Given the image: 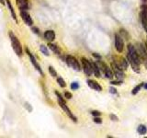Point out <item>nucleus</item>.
Wrapping results in <instances>:
<instances>
[{"label": "nucleus", "mask_w": 147, "mask_h": 138, "mask_svg": "<svg viewBox=\"0 0 147 138\" xmlns=\"http://www.w3.org/2000/svg\"><path fill=\"white\" fill-rule=\"evenodd\" d=\"M144 89H145L147 90V83H145V84H144Z\"/></svg>", "instance_id": "obj_39"}, {"label": "nucleus", "mask_w": 147, "mask_h": 138, "mask_svg": "<svg viewBox=\"0 0 147 138\" xmlns=\"http://www.w3.org/2000/svg\"><path fill=\"white\" fill-rule=\"evenodd\" d=\"M55 95H56V97H57V100H58V103L60 105V107H61L64 110V112L68 115V117L70 118L74 122H77V118L75 116V115H74V113L71 112V110L68 108L65 100H64V99L62 97V95L60 94L58 91H55Z\"/></svg>", "instance_id": "obj_2"}, {"label": "nucleus", "mask_w": 147, "mask_h": 138, "mask_svg": "<svg viewBox=\"0 0 147 138\" xmlns=\"http://www.w3.org/2000/svg\"><path fill=\"white\" fill-rule=\"evenodd\" d=\"M65 62L68 64V66L73 68L74 70H76V71L81 70V66H80L79 62H78L76 60V58L74 57L73 55H67L66 58H65Z\"/></svg>", "instance_id": "obj_5"}, {"label": "nucleus", "mask_w": 147, "mask_h": 138, "mask_svg": "<svg viewBox=\"0 0 147 138\" xmlns=\"http://www.w3.org/2000/svg\"><path fill=\"white\" fill-rule=\"evenodd\" d=\"M127 59H128L129 63L131 64L133 71L136 72V73H140V64L142 63H141L139 55H138V53L136 51V48L132 44H129L128 45Z\"/></svg>", "instance_id": "obj_1"}, {"label": "nucleus", "mask_w": 147, "mask_h": 138, "mask_svg": "<svg viewBox=\"0 0 147 138\" xmlns=\"http://www.w3.org/2000/svg\"><path fill=\"white\" fill-rule=\"evenodd\" d=\"M92 67H93V74L95 75L96 77H98L99 78L101 76H100V74H101V71H100V69L99 67L98 66V64H96V62H92Z\"/></svg>", "instance_id": "obj_16"}, {"label": "nucleus", "mask_w": 147, "mask_h": 138, "mask_svg": "<svg viewBox=\"0 0 147 138\" xmlns=\"http://www.w3.org/2000/svg\"><path fill=\"white\" fill-rule=\"evenodd\" d=\"M104 75H105L106 77L109 78V79H112V77L114 76V73L111 70V68L107 67V69H106L105 72H104Z\"/></svg>", "instance_id": "obj_21"}, {"label": "nucleus", "mask_w": 147, "mask_h": 138, "mask_svg": "<svg viewBox=\"0 0 147 138\" xmlns=\"http://www.w3.org/2000/svg\"><path fill=\"white\" fill-rule=\"evenodd\" d=\"M145 48H146V50H147V41H146V43H145Z\"/></svg>", "instance_id": "obj_40"}, {"label": "nucleus", "mask_w": 147, "mask_h": 138, "mask_svg": "<svg viewBox=\"0 0 147 138\" xmlns=\"http://www.w3.org/2000/svg\"><path fill=\"white\" fill-rule=\"evenodd\" d=\"M0 3H1L2 5H5V0H0Z\"/></svg>", "instance_id": "obj_38"}, {"label": "nucleus", "mask_w": 147, "mask_h": 138, "mask_svg": "<svg viewBox=\"0 0 147 138\" xmlns=\"http://www.w3.org/2000/svg\"><path fill=\"white\" fill-rule=\"evenodd\" d=\"M119 33L121 34H122V35H124V36H126V37H128L129 39H130V35H129V33L126 31V30H119Z\"/></svg>", "instance_id": "obj_36"}, {"label": "nucleus", "mask_w": 147, "mask_h": 138, "mask_svg": "<svg viewBox=\"0 0 147 138\" xmlns=\"http://www.w3.org/2000/svg\"><path fill=\"white\" fill-rule=\"evenodd\" d=\"M96 64H98V66L99 67L100 71H102L103 73L105 72V70H106V69H107V67H108L107 64H106L103 61H101V60H96Z\"/></svg>", "instance_id": "obj_20"}, {"label": "nucleus", "mask_w": 147, "mask_h": 138, "mask_svg": "<svg viewBox=\"0 0 147 138\" xmlns=\"http://www.w3.org/2000/svg\"><path fill=\"white\" fill-rule=\"evenodd\" d=\"M31 30L33 31V33H35V34H37V35H40V30H39L37 27H32V28H31Z\"/></svg>", "instance_id": "obj_32"}, {"label": "nucleus", "mask_w": 147, "mask_h": 138, "mask_svg": "<svg viewBox=\"0 0 147 138\" xmlns=\"http://www.w3.org/2000/svg\"><path fill=\"white\" fill-rule=\"evenodd\" d=\"M109 92H110V93H111V94H117L118 93V92H117V89H115V87H109Z\"/></svg>", "instance_id": "obj_35"}, {"label": "nucleus", "mask_w": 147, "mask_h": 138, "mask_svg": "<svg viewBox=\"0 0 147 138\" xmlns=\"http://www.w3.org/2000/svg\"><path fill=\"white\" fill-rule=\"evenodd\" d=\"M81 64H82V67L83 70H84L85 74L86 76H90L92 74H93V67H92V62H90L89 60H87L85 57L81 58Z\"/></svg>", "instance_id": "obj_6"}, {"label": "nucleus", "mask_w": 147, "mask_h": 138, "mask_svg": "<svg viewBox=\"0 0 147 138\" xmlns=\"http://www.w3.org/2000/svg\"><path fill=\"white\" fill-rule=\"evenodd\" d=\"M93 121H94L95 123H98V124H101V123H102V122H103L102 119L100 118V116H96V117H94Z\"/></svg>", "instance_id": "obj_28"}, {"label": "nucleus", "mask_w": 147, "mask_h": 138, "mask_svg": "<svg viewBox=\"0 0 147 138\" xmlns=\"http://www.w3.org/2000/svg\"><path fill=\"white\" fill-rule=\"evenodd\" d=\"M44 38L46 41H48L49 43H52L55 39V32L53 30H48L44 32Z\"/></svg>", "instance_id": "obj_14"}, {"label": "nucleus", "mask_w": 147, "mask_h": 138, "mask_svg": "<svg viewBox=\"0 0 147 138\" xmlns=\"http://www.w3.org/2000/svg\"><path fill=\"white\" fill-rule=\"evenodd\" d=\"M144 86V83H140L139 85H137L136 87H133V89H132V91H131V94L132 95H136V94H138L139 93V91L142 89V87Z\"/></svg>", "instance_id": "obj_22"}, {"label": "nucleus", "mask_w": 147, "mask_h": 138, "mask_svg": "<svg viewBox=\"0 0 147 138\" xmlns=\"http://www.w3.org/2000/svg\"><path fill=\"white\" fill-rule=\"evenodd\" d=\"M142 11H141V18H144V20H147V5L146 4H144L142 5Z\"/></svg>", "instance_id": "obj_18"}, {"label": "nucleus", "mask_w": 147, "mask_h": 138, "mask_svg": "<svg viewBox=\"0 0 147 138\" xmlns=\"http://www.w3.org/2000/svg\"><path fill=\"white\" fill-rule=\"evenodd\" d=\"M20 18H22V20L25 22L26 25H28V26L33 25V20H32L30 15L28 13L27 10H20Z\"/></svg>", "instance_id": "obj_10"}, {"label": "nucleus", "mask_w": 147, "mask_h": 138, "mask_svg": "<svg viewBox=\"0 0 147 138\" xmlns=\"http://www.w3.org/2000/svg\"><path fill=\"white\" fill-rule=\"evenodd\" d=\"M40 52L45 55V56H49V55H50V53H49V50H48V48L46 47L45 45L41 44V45L40 46Z\"/></svg>", "instance_id": "obj_23"}, {"label": "nucleus", "mask_w": 147, "mask_h": 138, "mask_svg": "<svg viewBox=\"0 0 147 138\" xmlns=\"http://www.w3.org/2000/svg\"><path fill=\"white\" fill-rule=\"evenodd\" d=\"M109 118L111 119V121H113V122H118L119 121V118L115 114H110L109 115Z\"/></svg>", "instance_id": "obj_33"}, {"label": "nucleus", "mask_w": 147, "mask_h": 138, "mask_svg": "<svg viewBox=\"0 0 147 138\" xmlns=\"http://www.w3.org/2000/svg\"><path fill=\"white\" fill-rule=\"evenodd\" d=\"M141 20H142V26H144L145 31L147 32V20H144V18H141Z\"/></svg>", "instance_id": "obj_31"}, {"label": "nucleus", "mask_w": 147, "mask_h": 138, "mask_svg": "<svg viewBox=\"0 0 147 138\" xmlns=\"http://www.w3.org/2000/svg\"><path fill=\"white\" fill-rule=\"evenodd\" d=\"M110 66H111V70L113 71L114 76H116L117 79H119V80H123L124 77H125V75H124V72H123L122 69L119 68L114 61L111 62V64H110Z\"/></svg>", "instance_id": "obj_7"}, {"label": "nucleus", "mask_w": 147, "mask_h": 138, "mask_svg": "<svg viewBox=\"0 0 147 138\" xmlns=\"http://www.w3.org/2000/svg\"><path fill=\"white\" fill-rule=\"evenodd\" d=\"M48 70H49V73H50V75L52 76H53V77H56L57 76V72H56V70L53 67V66H49L48 67Z\"/></svg>", "instance_id": "obj_25"}, {"label": "nucleus", "mask_w": 147, "mask_h": 138, "mask_svg": "<svg viewBox=\"0 0 147 138\" xmlns=\"http://www.w3.org/2000/svg\"><path fill=\"white\" fill-rule=\"evenodd\" d=\"M57 83H58V85L61 87H66L65 81H64V79H63V77H61V76L57 77Z\"/></svg>", "instance_id": "obj_24"}, {"label": "nucleus", "mask_w": 147, "mask_h": 138, "mask_svg": "<svg viewBox=\"0 0 147 138\" xmlns=\"http://www.w3.org/2000/svg\"><path fill=\"white\" fill-rule=\"evenodd\" d=\"M7 2V8L9 9V12L11 14V17L14 20H15L16 23H18V18H17V16H16V13H15V9H14L12 4H11V1L10 0H6Z\"/></svg>", "instance_id": "obj_15"}, {"label": "nucleus", "mask_w": 147, "mask_h": 138, "mask_svg": "<svg viewBox=\"0 0 147 138\" xmlns=\"http://www.w3.org/2000/svg\"><path fill=\"white\" fill-rule=\"evenodd\" d=\"M26 53H27V54H28V56L30 57V62H31V64H32V66H33L35 67L36 70L40 74V76H43L44 75H43V71H42V69H41V67H40V66L39 64V63L37 62L36 58L33 56V54H32V53L30 52L29 49H28V48H26Z\"/></svg>", "instance_id": "obj_8"}, {"label": "nucleus", "mask_w": 147, "mask_h": 138, "mask_svg": "<svg viewBox=\"0 0 147 138\" xmlns=\"http://www.w3.org/2000/svg\"><path fill=\"white\" fill-rule=\"evenodd\" d=\"M93 56H95L96 58H99V59L101 58V57H100V55H98V54H96V53H93Z\"/></svg>", "instance_id": "obj_37"}, {"label": "nucleus", "mask_w": 147, "mask_h": 138, "mask_svg": "<svg viewBox=\"0 0 147 138\" xmlns=\"http://www.w3.org/2000/svg\"><path fill=\"white\" fill-rule=\"evenodd\" d=\"M115 48L118 53H122L124 50V41L121 34H115Z\"/></svg>", "instance_id": "obj_9"}, {"label": "nucleus", "mask_w": 147, "mask_h": 138, "mask_svg": "<svg viewBox=\"0 0 147 138\" xmlns=\"http://www.w3.org/2000/svg\"><path fill=\"white\" fill-rule=\"evenodd\" d=\"M9 39H10L12 48H13L14 52H15V53L18 55V57L22 56V54H23L22 45L20 43V41H18V37L15 34H14L12 31H9Z\"/></svg>", "instance_id": "obj_3"}, {"label": "nucleus", "mask_w": 147, "mask_h": 138, "mask_svg": "<svg viewBox=\"0 0 147 138\" xmlns=\"http://www.w3.org/2000/svg\"><path fill=\"white\" fill-rule=\"evenodd\" d=\"M137 132H138V133H139L140 135H146V133H147V127L145 125H144V124H141V125L138 126Z\"/></svg>", "instance_id": "obj_19"}, {"label": "nucleus", "mask_w": 147, "mask_h": 138, "mask_svg": "<svg viewBox=\"0 0 147 138\" xmlns=\"http://www.w3.org/2000/svg\"><path fill=\"white\" fill-rule=\"evenodd\" d=\"M115 63H116L117 66L122 69V70H127L128 69V66H129V61H128V59H125V58H123V57H119L118 59V62L117 61H114Z\"/></svg>", "instance_id": "obj_11"}, {"label": "nucleus", "mask_w": 147, "mask_h": 138, "mask_svg": "<svg viewBox=\"0 0 147 138\" xmlns=\"http://www.w3.org/2000/svg\"><path fill=\"white\" fill-rule=\"evenodd\" d=\"M91 114L93 115L94 117H96V116H100V115H101V112H98V110H92V112H91Z\"/></svg>", "instance_id": "obj_34"}, {"label": "nucleus", "mask_w": 147, "mask_h": 138, "mask_svg": "<svg viewBox=\"0 0 147 138\" xmlns=\"http://www.w3.org/2000/svg\"><path fill=\"white\" fill-rule=\"evenodd\" d=\"M64 98H65L66 99H71L72 98H73V95H72V93L71 92H68V91H65L64 92Z\"/></svg>", "instance_id": "obj_29"}, {"label": "nucleus", "mask_w": 147, "mask_h": 138, "mask_svg": "<svg viewBox=\"0 0 147 138\" xmlns=\"http://www.w3.org/2000/svg\"><path fill=\"white\" fill-rule=\"evenodd\" d=\"M86 82H87V86H88L90 89H94L96 91H101V90H102V87H101L96 81L92 80V79H88Z\"/></svg>", "instance_id": "obj_13"}, {"label": "nucleus", "mask_w": 147, "mask_h": 138, "mask_svg": "<svg viewBox=\"0 0 147 138\" xmlns=\"http://www.w3.org/2000/svg\"><path fill=\"white\" fill-rule=\"evenodd\" d=\"M136 51L138 53V55H139L141 63L142 64H144V66L147 67V50H146V48L141 43H138Z\"/></svg>", "instance_id": "obj_4"}, {"label": "nucleus", "mask_w": 147, "mask_h": 138, "mask_svg": "<svg viewBox=\"0 0 147 138\" xmlns=\"http://www.w3.org/2000/svg\"><path fill=\"white\" fill-rule=\"evenodd\" d=\"M110 84L111 85H118V86H121L122 84V80H111L110 82Z\"/></svg>", "instance_id": "obj_30"}, {"label": "nucleus", "mask_w": 147, "mask_h": 138, "mask_svg": "<svg viewBox=\"0 0 147 138\" xmlns=\"http://www.w3.org/2000/svg\"><path fill=\"white\" fill-rule=\"evenodd\" d=\"M48 46H49V49L52 51V52H53L54 53H56V54H60V53H61V50H60V48L58 47L56 44H53L52 43H49Z\"/></svg>", "instance_id": "obj_17"}, {"label": "nucleus", "mask_w": 147, "mask_h": 138, "mask_svg": "<svg viewBox=\"0 0 147 138\" xmlns=\"http://www.w3.org/2000/svg\"><path fill=\"white\" fill-rule=\"evenodd\" d=\"M70 87H71L72 90H76V89H79V83L78 82H72Z\"/></svg>", "instance_id": "obj_26"}, {"label": "nucleus", "mask_w": 147, "mask_h": 138, "mask_svg": "<svg viewBox=\"0 0 147 138\" xmlns=\"http://www.w3.org/2000/svg\"><path fill=\"white\" fill-rule=\"evenodd\" d=\"M24 107H25V109H26L29 112H31L32 110H33V108H32V106H31L29 102H25V103H24Z\"/></svg>", "instance_id": "obj_27"}, {"label": "nucleus", "mask_w": 147, "mask_h": 138, "mask_svg": "<svg viewBox=\"0 0 147 138\" xmlns=\"http://www.w3.org/2000/svg\"><path fill=\"white\" fill-rule=\"evenodd\" d=\"M17 7L20 8V10H29V1L28 0H16Z\"/></svg>", "instance_id": "obj_12"}]
</instances>
